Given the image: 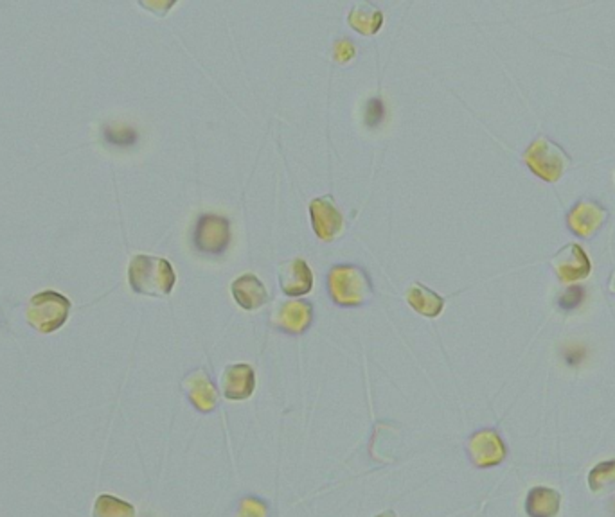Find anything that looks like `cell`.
<instances>
[{"mask_svg":"<svg viewBox=\"0 0 615 517\" xmlns=\"http://www.w3.org/2000/svg\"><path fill=\"white\" fill-rule=\"evenodd\" d=\"M407 300L420 315L427 318H435L444 307L443 296L432 291L431 287L423 286L420 283H414L407 289Z\"/></svg>","mask_w":615,"mask_h":517,"instance_id":"16","label":"cell"},{"mask_svg":"<svg viewBox=\"0 0 615 517\" xmlns=\"http://www.w3.org/2000/svg\"><path fill=\"white\" fill-rule=\"evenodd\" d=\"M128 281L135 293L166 296L175 286V272L166 259L135 255L128 268Z\"/></svg>","mask_w":615,"mask_h":517,"instance_id":"1","label":"cell"},{"mask_svg":"<svg viewBox=\"0 0 615 517\" xmlns=\"http://www.w3.org/2000/svg\"><path fill=\"white\" fill-rule=\"evenodd\" d=\"M254 385V370L248 365H229L222 374V392L231 401L250 398Z\"/></svg>","mask_w":615,"mask_h":517,"instance_id":"12","label":"cell"},{"mask_svg":"<svg viewBox=\"0 0 615 517\" xmlns=\"http://www.w3.org/2000/svg\"><path fill=\"white\" fill-rule=\"evenodd\" d=\"M233 295L236 298V302L248 311H254V309L261 307L268 300L266 289L254 274H245V275L238 277L233 283Z\"/></svg>","mask_w":615,"mask_h":517,"instance_id":"14","label":"cell"},{"mask_svg":"<svg viewBox=\"0 0 615 517\" xmlns=\"http://www.w3.org/2000/svg\"><path fill=\"white\" fill-rule=\"evenodd\" d=\"M383 120V103L378 98H372L366 107V124L370 128H376Z\"/></svg>","mask_w":615,"mask_h":517,"instance_id":"23","label":"cell"},{"mask_svg":"<svg viewBox=\"0 0 615 517\" xmlns=\"http://www.w3.org/2000/svg\"><path fill=\"white\" fill-rule=\"evenodd\" d=\"M561 496L549 487H535L526 500V512L529 517H554L559 512Z\"/></svg>","mask_w":615,"mask_h":517,"instance_id":"15","label":"cell"},{"mask_svg":"<svg viewBox=\"0 0 615 517\" xmlns=\"http://www.w3.org/2000/svg\"><path fill=\"white\" fill-rule=\"evenodd\" d=\"M231 241L229 222L222 216L202 214L194 225L193 243L194 248L207 255H222Z\"/></svg>","mask_w":615,"mask_h":517,"instance_id":"5","label":"cell"},{"mask_svg":"<svg viewBox=\"0 0 615 517\" xmlns=\"http://www.w3.org/2000/svg\"><path fill=\"white\" fill-rule=\"evenodd\" d=\"M349 26L360 35H374L383 24L381 11L370 2H359L348 18Z\"/></svg>","mask_w":615,"mask_h":517,"instance_id":"17","label":"cell"},{"mask_svg":"<svg viewBox=\"0 0 615 517\" xmlns=\"http://www.w3.org/2000/svg\"><path fill=\"white\" fill-rule=\"evenodd\" d=\"M236 517H266V505L257 498H245L240 503Z\"/></svg>","mask_w":615,"mask_h":517,"instance_id":"21","label":"cell"},{"mask_svg":"<svg viewBox=\"0 0 615 517\" xmlns=\"http://www.w3.org/2000/svg\"><path fill=\"white\" fill-rule=\"evenodd\" d=\"M279 284L290 296H301L311 291L313 275L303 259H292L279 266Z\"/></svg>","mask_w":615,"mask_h":517,"instance_id":"11","label":"cell"},{"mask_svg":"<svg viewBox=\"0 0 615 517\" xmlns=\"http://www.w3.org/2000/svg\"><path fill=\"white\" fill-rule=\"evenodd\" d=\"M524 162L538 178L546 181H556L565 171L568 159L565 151L558 144H554L551 139L540 137L524 153Z\"/></svg>","mask_w":615,"mask_h":517,"instance_id":"4","label":"cell"},{"mask_svg":"<svg viewBox=\"0 0 615 517\" xmlns=\"http://www.w3.org/2000/svg\"><path fill=\"white\" fill-rule=\"evenodd\" d=\"M553 268L559 281L576 283L589 277L590 259L579 244L570 243L554 255Z\"/></svg>","mask_w":615,"mask_h":517,"instance_id":"6","label":"cell"},{"mask_svg":"<svg viewBox=\"0 0 615 517\" xmlns=\"http://www.w3.org/2000/svg\"><path fill=\"white\" fill-rule=\"evenodd\" d=\"M376 517H396V514H394V512H383V514H380V516Z\"/></svg>","mask_w":615,"mask_h":517,"instance_id":"26","label":"cell"},{"mask_svg":"<svg viewBox=\"0 0 615 517\" xmlns=\"http://www.w3.org/2000/svg\"><path fill=\"white\" fill-rule=\"evenodd\" d=\"M609 212L599 203L590 200H581L567 216V223L570 230L579 237H592L596 232L601 229V225L607 222Z\"/></svg>","mask_w":615,"mask_h":517,"instance_id":"7","label":"cell"},{"mask_svg":"<svg viewBox=\"0 0 615 517\" xmlns=\"http://www.w3.org/2000/svg\"><path fill=\"white\" fill-rule=\"evenodd\" d=\"M353 57H355V47H353V44L349 40L337 42V46H335V59L337 61L346 63V61H349Z\"/></svg>","mask_w":615,"mask_h":517,"instance_id":"24","label":"cell"},{"mask_svg":"<svg viewBox=\"0 0 615 517\" xmlns=\"http://www.w3.org/2000/svg\"><path fill=\"white\" fill-rule=\"evenodd\" d=\"M583 298H585V289L581 286H572L568 287V289L559 296L558 304H559L561 309L570 311V309L578 307V305L583 302Z\"/></svg>","mask_w":615,"mask_h":517,"instance_id":"22","label":"cell"},{"mask_svg":"<svg viewBox=\"0 0 615 517\" xmlns=\"http://www.w3.org/2000/svg\"><path fill=\"white\" fill-rule=\"evenodd\" d=\"M70 300L57 291H42L35 295L27 305V322L40 333H55L67 322Z\"/></svg>","mask_w":615,"mask_h":517,"instance_id":"3","label":"cell"},{"mask_svg":"<svg viewBox=\"0 0 615 517\" xmlns=\"http://www.w3.org/2000/svg\"><path fill=\"white\" fill-rule=\"evenodd\" d=\"M468 455L477 467H493L506 459V446L496 431H477L468 442Z\"/></svg>","mask_w":615,"mask_h":517,"instance_id":"8","label":"cell"},{"mask_svg":"<svg viewBox=\"0 0 615 517\" xmlns=\"http://www.w3.org/2000/svg\"><path fill=\"white\" fill-rule=\"evenodd\" d=\"M328 289L339 305H360L372 298V286L364 270L351 264L333 266L328 275Z\"/></svg>","mask_w":615,"mask_h":517,"instance_id":"2","label":"cell"},{"mask_svg":"<svg viewBox=\"0 0 615 517\" xmlns=\"http://www.w3.org/2000/svg\"><path fill=\"white\" fill-rule=\"evenodd\" d=\"M135 511L131 505L116 500L112 496H101L96 503L94 517H133Z\"/></svg>","mask_w":615,"mask_h":517,"instance_id":"19","label":"cell"},{"mask_svg":"<svg viewBox=\"0 0 615 517\" xmlns=\"http://www.w3.org/2000/svg\"><path fill=\"white\" fill-rule=\"evenodd\" d=\"M105 140L112 146L128 148L137 142V131L128 126H107L105 128Z\"/></svg>","mask_w":615,"mask_h":517,"instance_id":"20","label":"cell"},{"mask_svg":"<svg viewBox=\"0 0 615 517\" xmlns=\"http://www.w3.org/2000/svg\"><path fill=\"white\" fill-rule=\"evenodd\" d=\"M185 392L189 394L191 402L200 409V411H213L218 402V394L209 381L207 374L203 370H196L189 374L184 381Z\"/></svg>","mask_w":615,"mask_h":517,"instance_id":"13","label":"cell"},{"mask_svg":"<svg viewBox=\"0 0 615 517\" xmlns=\"http://www.w3.org/2000/svg\"><path fill=\"white\" fill-rule=\"evenodd\" d=\"M615 485V460L598 463L589 474V487L592 492H607Z\"/></svg>","mask_w":615,"mask_h":517,"instance_id":"18","label":"cell"},{"mask_svg":"<svg viewBox=\"0 0 615 517\" xmlns=\"http://www.w3.org/2000/svg\"><path fill=\"white\" fill-rule=\"evenodd\" d=\"M309 214H311L313 230L320 239L331 241L335 235L340 233L342 214L337 209V205L333 203L331 196L315 198L309 205Z\"/></svg>","mask_w":615,"mask_h":517,"instance_id":"9","label":"cell"},{"mask_svg":"<svg viewBox=\"0 0 615 517\" xmlns=\"http://www.w3.org/2000/svg\"><path fill=\"white\" fill-rule=\"evenodd\" d=\"M609 289L612 291L615 295V270L612 272V275H610V281H609Z\"/></svg>","mask_w":615,"mask_h":517,"instance_id":"25","label":"cell"},{"mask_svg":"<svg viewBox=\"0 0 615 517\" xmlns=\"http://www.w3.org/2000/svg\"><path fill=\"white\" fill-rule=\"evenodd\" d=\"M313 309L305 300H288L281 304L276 313H274V326L279 329L292 333V335H301L305 333L309 324H311Z\"/></svg>","mask_w":615,"mask_h":517,"instance_id":"10","label":"cell"}]
</instances>
